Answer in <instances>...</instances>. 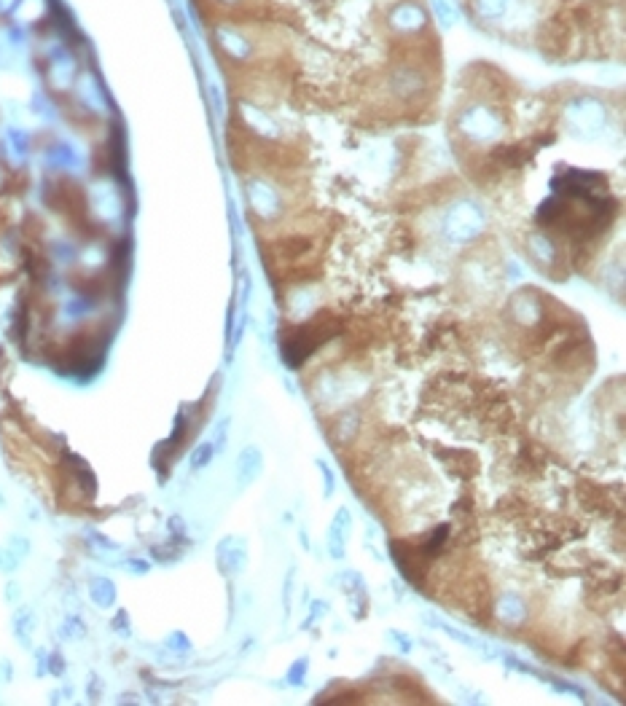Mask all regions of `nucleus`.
<instances>
[{
    "instance_id": "1a4fd4ad",
    "label": "nucleus",
    "mask_w": 626,
    "mask_h": 706,
    "mask_svg": "<svg viewBox=\"0 0 626 706\" xmlns=\"http://www.w3.org/2000/svg\"><path fill=\"white\" fill-rule=\"evenodd\" d=\"M6 11H8V0H0V19H6Z\"/></svg>"
},
{
    "instance_id": "9d476101",
    "label": "nucleus",
    "mask_w": 626,
    "mask_h": 706,
    "mask_svg": "<svg viewBox=\"0 0 626 706\" xmlns=\"http://www.w3.org/2000/svg\"><path fill=\"white\" fill-rule=\"evenodd\" d=\"M224 3H237V0H224Z\"/></svg>"
},
{
    "instance_id": "423d86ee",
    "label": "nucleus",
    "mask_w": 626,
    "mask_h": 706,
    "mask_svg": "<svg viewBox=\"0 0 626 706\" xmlns=\"http://www.w3.org/2000/svg\"><path fill=\"white\" fill-rule=\"evenodd\" d=\"M505 8H508V0H476V11L478 17H484V19H500L502 14H505Z\"/></svg>"
},
{
    "instance_id": "0eeeda50",
    "label": "nucleus",
    "mask_w": 626,
    "mask_h": 706,
    "mask_svg": "<svg viewBox=\"0 0 626 706\" xmlns=\"http://www.w3.org/2000/svg\"><path fill=\"white\" fill-rule=\"evenodd\" d=\"M92 596H95V602L100 605V607H108L110 602H113V585H110V580H95L92 583Z\"/></svg>"
},
{
    "instance_id": "20e7f679",
    "label": "nucleus",
    "mask_w": 626,
    "mask_h": 706,
    "mask_svg": "<svg viewBox=\"0 0 626 706\" xmlns=\"http://www.w3.org/2000/svg\"><path fill=\"white\" fill-rule=\"evenodd\" d=\"M430 6H433V14H436L438 25L444 27V30H449L457 22V17H460V6L454 0H430Z\"/></svg>"
},
{
    "instance_id": "f257e3e1",
    "label": "nucleus",
    "mask_w": 626,
    "mask_h": 706,
    "mask_svg": "<svg viewBox=\"0 0 626 706\" xmlns=\"http://www.w3.org/2000/svg\"><path fill=\"white\" fill-rule=\"evenodd\" d=\"M0 150H3V156H11L17 164H22L27 156H30V135H27V129L8 126L6 135H3Z\"/></svg>"
},
{
    "instance_id": "39448f33",
    "label": "nucleus",
    "mask_w": 626,
    "mask_h": 706,
    "mask_svg": "<svg viewBox=\"0 0 626 706\" xmlns=\"http://www.w3.org/2000/svg\"><path fill=\"white\" fill-rule=\"evenodd\" d=\"M46 159H49L51 167H59V170H68V167H73L75 161V150L68 143H57V146H51L46 150Z\"/></svg>"
},
{
    "instance_id": "f03ea898",
    "label": "nucleus",
    "mask_w": 626,
    "mask_h": 706,
    "mask_svg": "<svg viewBox=\"0 0 626 706\" xmlns=\"http://www.w3.org/2000/svg\"><path fill=\"white\" fill-rule=\"evenodd\" d=\"M215 38L221 41V46H224L231 57H248V54H251L248 38H245L239 30H234V27H218V30H215Z\"/></svg>"
},
{
    "instance_id": "6e6552de",
    "label": "nucleus",
    "mask_w": 626,
    "mask_h": 706,
    "mask_svg": "<svg viewBox=\"0 0 626 706\" xmlns=\"http://www.w3.org/2000/svg\"><path fill=\"white\" fill-rule=\"evenodd\" d=\"M210 446H202V449H197V457H194V467H199V464H204L207 460H210Z\"/></svg>"
},
{
    "instance_id": "7ed1b4c3",
    "label": "nucleus",
    "mask_w": 626,
    "mask_h": 706,
    "mask_svg": "<svg viewBox=\"0 0 626 706\" xmlns=\"http://www.w3.org/2000/svg\"><path fill=\"white\" fill-rule=\"evenodd\" d=\"M393 22H395V27L398 30H403V32H414V30H420L422 27V22H425V14L414 6V3H403V6H398L395 8V14H393Z\"/></svg>"
}]
</instances>
